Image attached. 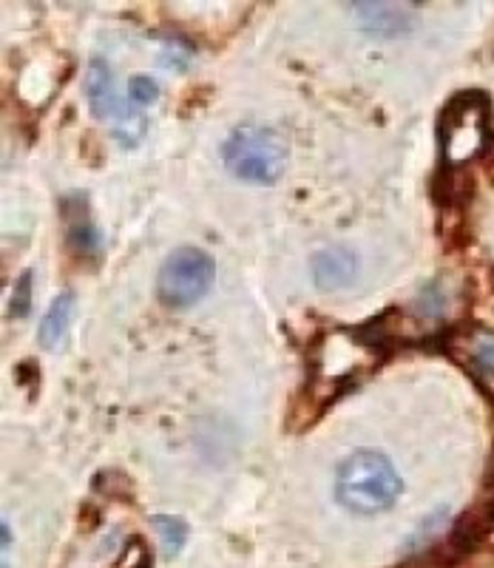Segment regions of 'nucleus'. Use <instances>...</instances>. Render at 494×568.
I'll return each instance as SVG.
<instances>
[{"label":"nucleus","instance_id":"obj_1","mask_svg":"<svg viewBox=\"0 0 494 568\" xmlns=\"http://www.w3.org/2000/svg\"><path fill=\"white\" fill-rule=\"evenodd\" d=\"M401 475L379 449H359L335 471V497L355 515H379L399 500Z\"/></svg>","mask_w":494,"mask_h":568},{"label":"nucleus","instance_id":"obj_2","mask_svg":"<svg viewBox=\"0 0 494 568\" xmlns=\"http://www.w3.org/2000/svg\"><path fill=\"white\" fill-rule=\"evenodd\" d=\"M222 156L236 180L253 185H273L288 169V145L282 134L259 123L236 125L222 145Z\"/></svg>","mask_w":494,"mask_h":568},{"label":"nucleus","instance_id":"obj_3","mask_svg":"<svg viewBox=\"0 0 494 568\" xmlns=\"http://www.w3.org/2000/svg\"><path fill=\"white\" fill-rule=\"evenodd\" d=\"M216 265L205 251L180 247L162 262L157 276V293L168 307H191L211 291Z\"/></svg>","mask_w":494,"mask_h":568},{"label":"nucleus","instance_id":"obj_4","mask_svg":"<svg viewBox=\"0 0 494 568\" xmlns=\"http://www.w3.org/2000/svg\"><path fill=\"white\" fill-rule=\"evenodd\" d=\"M359 271V258L344 247H330L313 258V278L321 291H339L350 284Z\"/></svg>","mask_w":494,"mask_h":568},{"label":"nucleus","instance_id":"obj_5","mask_svg":"<svg viewBox=\"0 0 494 568\" xmlns=\"http://www.w3.org/2000/svg\"><path fill=\"white\" fill-rule=\"evenodd\" d=\"M85 94H89L91 111L100 120H117L120 123L125 116L120 111V103H117L114 78H111L109 63H103V60H91L89 78H85Z\"/></svg>","mask_w":494,"mask_h":568},{"label":"nucleus","instance_id":"obj_6","mask_svg":"<svg viewBox=\"0 0 494 568\" xmlns=\"http://www.w3.org/2000/svg\"><path fill=\"white\" fill-rule=\"evenodd\" d=\"M71 313H74V296L60 293L52 302V307L46 311L43 322H40V344L46 349H58L65 342L71 327Z\"/></svg>","mask_w":494,"mask_h":568},{"label":"nucleus","instance_id":"obj_7","mask_svg":"<svg viewBox=\"0 0 494 568\" xmlns=\"http://www.w3.org/2000/svg\"><path fill=\"white\" fill-rule=\"evenodd\" d=\"M154 529H157V535H160V542H162V551H165V557L180 555V549L185 546V537H188V526L182 524L180 517L157 515L154 517Z\"/></svg>","mask_w":494,"mask_h":568},{"label":"nucleus","instance_id":"obj_8","mask_svg":"<svg viewBox=\"0 0 494 568\" xmlns=\"http://www.w3.org/2000/svg\"><path fill=\"white\" fill-rule=\"evenodd\" d=\"M160 98V89H157V83L151 78H134L129 85V100L137 105H148L154 103V100Z\"/></svg>","mask_w":494,"mask_h":568},{"label":"nucleus","instance_id":"obj_9","mask_svg":"<svg viewBox=\"0 0 494 568\" xmlns=\"http://www.w3.org/2000/svg\"><path fill=\"white\" fill-rule=\"evenodd\" d=\"M32 273H23L20 282L14 284V298H12V316H27L29 304H32Z\"/></svg>","mask_w":494,"mask_h":568},{"label":"nucleus","instance_id":"obj_10","mask_svg":"<svg viewBox=\"0 0 494 568\" xmlns=\"http://www.w3.org/2000/svg\"><path fill=\"white\" fill-rule=\"evenodd\" d=\"M3 568H9V566H7V562H3Z\"/></svg>","mask_w":494,"mask_h":568}]
</instances>
